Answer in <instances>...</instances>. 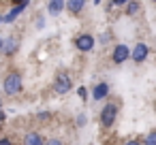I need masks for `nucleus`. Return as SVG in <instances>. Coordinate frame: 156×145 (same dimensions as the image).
<instances>
[{
    "label": "nucleus",
    "instance_id": "obj_1",
    "mask_svg": "<svg viewBox=\"0 0 156 145\" xmlns=\"http://www.w3.org/2000/svg\"><path fill=\"white\" fill-rule=\"evenodd\" d=\"M118 113H120V109H118L115 102H105L103 109H101V115H98L101 128H105V130L111 128V126L115 124V119H118Z\"/></svg>",
    "mask_w": 156,
    "mask_h": 145
},
{
    "label": "nucleus",
    "instance_id": "obj_2",
    "mask_svg": "<svg viewBox=\"0 0 156 145\" xmlns=\"http://www.w3.org/2000/svg\"><path fill=\"white\" fill-rule=\"evenodd\" d=\"M22 88H24V83H22V75L17 71H11L2 81V90L7 96H17L22 92Z\"/></svg>",
    "mask_w": 156,
    "mask_h": 145
},
{
    "label": "nucleus",
    "instance_id": "obj_3",
    "mask_svg": "<svg viewBox=\"0 0 156 145\" xmlns=\"http://www.w3.org/2000/svg\"><path fill=\"white\" fill-rule=\"evenodd\" d=\"M71 88H73V81H71V75L69 73H58L56 75V79H54V85H51V90L56 92V94H69L71 92Z\"/></svg>",
    "mask_w": 156,
    "mask_h": 145
},
{
    "label": "nucleus",
    "instance_id": "obj_4",
    "mask_svg": "<svg viewBox=\"0 0 156 145\" xmlns=\"http://www.w3.org/2000/svg\"><path fill=\"white\" fill-rule=\"evenodd\" d=\"M111 60H113V64H122V62L130 60V47H128V45H124V43L115 45V47H113V51H111Z\"/></svg>",
    "mask_w": 156,
    "mask_h": 145
},
{
    "label": "nucleus",
    "instance_id": "obj_5",
    "mask_svg": "<svg viewBox=\"0 0 156 145\" xmlns=\"http://www.w3.org/2000/svg\"><path fill=\"white\" fill-rule=\"evenodd\" d=\"M147 56H150V47H147L145 43H137V45L130 49V60H133V62H137V64L145 62V60H147Z\"/></svg>",
    "mask_w": 156,
    "mask_h": 145
},
{
    "label": "nucleus",
    "instance_id": "obj_6",
    "mask_svg": "<svg viewBox=\"0 0 156 145\" xmlns=\"http://www.w3.org/2000/svg\"><path fill=\"white\" fill-rule=\"evenodd\" d=\"M75 47L79 49V51H92L94 49V36L92 34H79L77 39H75Z\"/></svg>",
    "mask_w": 156,
    "mask_h": 145
},
{
    "label": "nucleus",
    "instance_id": "obj_7",
    "mask_svg": "<svg viewBox=\"0 0 156 145\" xmlns=\"http://www.w3.org/2000/svg\"><path fill=\"white\" fill-rule=\"evenodd\" d=\"M109 96V83L107 81H98L94 88H92V98L94 100H105Z\"/></svg>",
    "mask_w": 156,
    "mask_h": 145
},
{
    "label": "nucleus",
    "instance_id": "obj_8",
    "mask_svg": "<svg viewBox=\"0 0 156 145\" xmlns=\"http://www.w3.org/2000/svg\"><path fill=\"white\" fill-rule=\"evenodd\" d=\"M64 9H66V0H49L47 2V13L51 17H58Z\"/></svg>",
    "mask_w": 156,
    "mask_h": 145
},
{
    "label": "nucleus",
    "instance_id": "obj_9",
    "mask_svg": "<svg viewBox=\"0 0 156 145\" xmlns=\"http://www.w3.org/2000/svg\"><path fill=\"white\" fill-rule=\"evenodd\" d=\"M26 7H28V2H20V5H13L11 7V11L5 15V22L7 24H11V22H15V17H20L24 11H26Z\"/></svg>",
    "mask_w": 156,
    "mask_h": 145
},
{
    "label": "nucleus",
    "instance_id": "obj_10",
    "mask_svg": "<svg viewBox=\"0 0 156 145\" xmlns=\"http://www.w3.org/2000/svg\"><path fill=\"white\" fill-rule=\"evenodd\" d=\"M17 49H20V41H17L15 36L5 39V47H2V54H5V56H15Z\"/></svg>",
    "mask_w": 156,
    "mask_h": 145
},
{
    "label": "nucleus",
    "instance_id": "obj_11",
    "mask_svg": "<svg viewBox=\"0 0 156 145\" xmlns=\"http://www.w3.org/2000/svg\"><path fill=\"white\" fill-rule=\"evenodd\" d=\"M24 145H45V139H43L39 132L30 130V132H26V136H24Z\"/></svg>",
    "mask_w": 156,
    "mask_h": 145
},
{
    "label": "nucleus",
    "instance_id": "obj_12",
    "mask_svg": "<svg viewBox=\"0 0 156 145\" xmlns=\"http://www.w3.org/2000/svg\"><path fill=\"white\" fill-rule=\"evenodd\" d=\"M66 9H69V13L79 15L86 9V0H66Z\"/></svg>",
    "mask_w": 156,
    "mask_h": 145
},
{
    "label": "nucleus",
    "instance_id": "obj_13",
    "mask_svg": "<svg viewBox=\"0 0 156 145\" xmlns=\"http://www.w3.org/2000/svg\"><path fill=\"white\" fill-rule=\"evenodd\" d=\"M124 9H126V13H128V15H135V13H139V9H141V7H139L137 0H130V2H128Z\"/></svg>",
    "mask_w": 156,
    "mask_h": 145
},
{
    "label": "nucleus",
    "instance_id": "obj_14",
    "mask_svg": "<svg viewBox=\"0 0 156 145\" xmlns=\"http://www.w3.org/2000/svg\"><path fill=\"white\" fill-rule=\"evenodd\" d=\"M141 143H143V145H156V130H150V132L143 136Z\"/></svg>",
    "mask_w": 156,
    "mask_h": 145
},
{
    "label": "nucleus",
    "instance_id": "obj_15",
    "mask_svg": "<svg viewBox=\"0 0 156 145\" xmlns=\"http://www.w3.org/2000/svg\"><path fill=\"white\" fill-rule=\"evenodd\" d=\"M77 94H79V98H81V100H88V96H90V92H88L83 85H79V88H77Z\"/></svg>",
    "mask_w": 156,
    "mask_h": 145
},
{
    "label": "nucleus",
    "instance_id": "obj_16",
    "mask_svg": "<svg viewBox=\"0 0 156 145\" xmlns=\"http://www.w3.org/2000/svg\"><path fill=\"white\" fill-rule=\"evenodd\" d=\"M86 122H88V117H86V113H79V115H77V126L81 128V126H83Z\"/></svg>",
    "mask_w": 156,
    "mask_h": 145
},
{
    "label": "nucleus",
    "instance_id": "obj_17",
    "mask_svg": "<svg viewBox=\"0 0 156 145\" xmlns=\"http://www.w3.org/2000/svg\"><path fill=\"white\" fill-rule=\"evenodd\" d=\"M128 2H130V0H111V5H113V7H126Z\"/></svg>",
    "mask_w": 156,
    "mask_h": 145
},
{
    "label": "nucleus",
    "instance_id": "obj_18",
    "mask_svg": "<svg viewBox=\"0 0 156 145\" xmlns=\"http://www.w3.org/2000/svg\"><path fill=\"white\" fill-rule=\"evenodd\" d=\"M45 145H64L60 139H49V141H45Z\"/></svg>",
    "mask_w": 156,
    "mask_h": 145
},
{
    "label": "nucleus",
    "instance_id": "obj_19",
    "mask_svg": "<svg viewBox=\"0 0 156 145\" xmlns=\"http://www.w3.org/2000/svg\"><path fill=\"white\" fill-rule=\"evenodd\" d=\"M0 145H13V141L9 136H0Z\"/></svg>",
    "mask_w": 156,
    "mask_h": 145
},
{
    "label": "nucleus",
    "instance_id": "obj_20",
    "mask_svg": "<svg viewBox=\"0 0 156 145\" xmlns=\"http://www.w3.org/2000/svg\"><path fill=\"white\" fill-rule=\"evenodd\" d=\"M124 145H143V143H141L139 139H130V141H126Z\"/></svg>",
    "mask_w": 156,
    "mask_h": 145
},
{
    "label": "nucleus",
    "instance_id": "obj_21",
    "mask_svg": "<svg viewBox=\"0 0 156 145\" xmlns=\"http://www.w3.org/2000/svg\"><path fill=\"white\" fill-rule=\"evenodd\" d=\"M43 26H45V19H43V17H39V19H37V28H39V30H41V28H43Z\"/></svg>",
    "mask_w": 156,
    "mask_h": 145
},
{
    "label": "nucleus",
    "instance_id": "obj_22",
    "mask_svg": "<svg viewBox=\"0 0 156 145\" xmlns=\"http://www.w3.org/2000/svg\"><path fill=\"white\" fill-rule=\"evenodd\" d=\"M2 47H5V39L0 36V51H2Z\"/></svg>",
    "mask_w": 156,
    "mask_h": 145
},
{
    "label": "nucleus",
    "instance_id": "obj_23",
    "mask_svg": "<svg viewBox=\"0 0 156 145\" xmlns=\"http://www.w3.org/2000/svg\"><path fill=\"white\" fill-rule=\"evenodd\" d=\"M20 2H28V0H13V5H20Z\"/></svg>",
    "mask_w": 156,
    "mask_h": 145
},
{
    "label": "nucleus",
    "instance_id": "obj_24",
    "mask_svg": "<svg viewBox=\"0 0 156 145\" xmlns=\"http://www.w3.org/2000/svg\"><path fill=\"white\" fill-rule=\"evenodd\" d=\"M2 22H5V15H0V24H2Z\"/></svg>",
    "mask_w": 156,
    "mask_h": 145
},
{
    "label": "nucleus",
    "instance_id": "obj_25",
    "mask_svg": "<svg viewBox=\"0 0 156 145\" xmlns=\"http://www.w3.org/2000/svg\"><path fill=\"white\" fill-rule=\"evenodd\" d=\"M152 2H154V5H156V0H152Z\"/></svg>",
    "mask_w": 156,
    "mask_h": 145
}]
</instances>
